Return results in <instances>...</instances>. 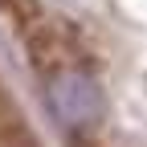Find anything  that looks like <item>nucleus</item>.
Wrapping results in <instances>:
<instances>
[{
  "mask_svg": "<svg viewBox=\"0 0 147 147\" xmlns=\"http://www.w3.org/2000/svg\"><path fill=\"white\" fill-rule=\"evenodd\" d=\"M45 102L65 127H94L102 119V90L78 65H53L45 78Z\"/></svg>",
  "mask_w": 147,
  "mask_h": 147,
  "instance_id": "f257e3e1",
  "label": "nucleus"
}]
</instances>
